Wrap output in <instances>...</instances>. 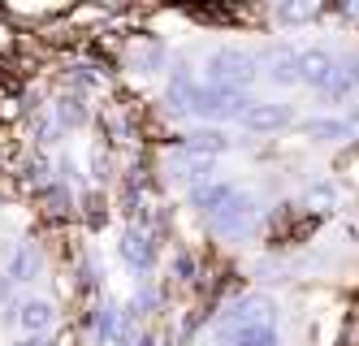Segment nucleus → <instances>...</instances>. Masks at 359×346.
Returning <instances> with one entry per match:
<instances>
[{"label": "nucleus", "mask_w": 359, "mask_h": 346, "mask_svg": "<svg viewBox=\"0 0 359 346\" xmlns=\"http://www.w3.org/2000/svg\"><path fill=\"white\" fill-rule=\"evenodd\" d=\"M255 78H260V61H255V52L225 44V48H212L208 57H203V78H199V83L203 87H217V91H243V95H251Z\"/></svg>", "instance_id": "1"}, {"label": "nucleus", "mask_w": 359, "mask_h": 346, "mask_svg": "<svg viewBox=\"0 0 359 346\" xmlns=\"http://www.w3.org/2000/svg\"><path fill=\"white\" fill-rule=\"evenodd\" d=\"M260 212H264L260 199L238 186V191L229 195V199L212 212V217H203V221H208V234H212V238H243V234H251L255 225H260Z\"/></svg>", "instance_id": "2"}, {"label": "nucleus", "mask_w": 359, "mask_h": 346, "mask_svg": "<svg viewBox=\"0 0 359 346\" xmlns=\"http://www.w3.org/2000/svg\"><path fill=\"white\" fill-rule=\"evenodd\" d=\"M243 325H277V303L273 295H260V290H251V295H238L229 299L221 312H217V333L225 329H243Z\"/></svg>", "instance_id": "3"}, {"label": "nucleus", "mask_w": 359, "mask_h": 346, "mask_svg": "<svg viewBox=\"0 0 359 346\" xmlns=\"http://www.w3.org/2000/svg\"><path fill=\"white\" fill-rule=\"evenodd\" d=\"M251 104H255V95L217 91V87H203V83H199V91H195V100H191V117L208 121V126H217V121H238Z\"/></svg>", "instance_id": "4"}, {"label": "nucleus", "mask_w": 359, "mask_h": 346, "mask_svg": "<svg viewBox=\"0 0 359 346\" xmlns=\"http://www.w3.org/2000/svg\"><path fill=\"white\" fill-rule=\"evenodd\" d=\"M9 321L22 329V338H48L57 329V303L43 295H22L9 312Z\"/></svg>", "instance_id": "5"}, {"label": "nucleus", "mask_w": 359, "mask_h": 346, "mask_svg": "<svg viewBox=\"0 0 359 346\" xmlns=\"http://www.w3.org/2000/svg\"><path fill=\"white\" fill-rule=\"evenodd\" d=\"M260 78H269L273 87H299V61H303V48H294V44H269L260 57Z\"/></svg>", "instance_id": "6"}, {"label": "nucleus", "mask_w": 359, "mask_h": 346, "mask_svg": "<svg viewBox=\"0 0 359 346\" xmlns=\"http://www.w3.org/2000/svg\"><path fill=\"white\" fill-rule=\"evenodd\" d=\"M117 255L126 260V269H130L135 277H147L151 269H156V234L139 229V225H126L121 243H117Z\"/></svg>", "instance_id": "7"}, {"label": "nucleus", "mask_w": 359, "mask_h": 346, "mask_svg": "<svg viewBox=\"0 0 359 346\" xmlns=\"http://www.w3.org/2000/svg\"><path fill=\"white\" fill-rule=\"evenodd\" d=\"M247 135H277V130L294 126V104H277V100H255L251 109L238 117Z\"/></svg>", "instance_id": "8"}, {"label": "nucleus", "mask_w": 359, "mask_h": 346, "mask_svg": "<svg viewBox=\"0 0 359 346\" xmlns=\"http://www.w3.org/2000/svg\"><path fill=\"white\" fill-rule=\"evenodd\" d=\"M195 91H199V78H195V69H191L187 61H177V65L169 69V83H165V109H169L173 117L191 113V100H195Z\"/></svg>", "instance_id": "9"}, {"label": "nucleus", "mask_w": 359, "mask_h": 346, "mask_svg": "<svg viewBox=\"0 0 359 346\" xmlns=\"http://www.w3.org/2000/svg\"><path fill=\"white\" fill-rule=\"evenodd\" d=\"M126 57H130V65L139 74H156L169 65V44L156 35H130L126 39Z\"/></svg>", "instance_id": "10"}, {"label": "nucleus", "mask_w": 359, "mask_h": 346, "mask_svg": "<svg viewBox=\"0 0 359 346\" xmlns=\"http://www.w3.org/2000/svg\"><path fill=\"white\" fill-rule=\"evenodd\" d=\"M333 69H338V57L329 48H303V61H299V83L312 87V91H325Z\"/></svg>", "instance_id": "11"}, {"label": "nucleus", "mask_w": 359, "mask_h": 346, "mask_svg": "<svg viewBox=\"0 0 359 346\" xmlns=\"http://www.w3.org/2000/svg\"><path fill=\"white\" fill-rule=\"evenodd\" d=\"M39 273H43V251H39V243H18L9 251V260H5V277L13 286H31Z\"/></svg>", "instance_id": "12"}, {"label": "nucleus", "mask_w": 359, "mask_h": 346, "mask_svg": "<svg viewBox=\"0 0 359 346\" xmlns=\"http://www.w3.org/2000/svg\"><path fill=\"white\" fill-rule=\"evenodd\" d=\"M87 325H91V342L95 346H113L117 333H121V307L109 303V299H95L91 312H87Z\"/></svg>", "instance_id": "13"}, {"label": "nucleus", "mask_w": 359, "mask_h": 346, "mask_svg": "<svg viewBox=\"0 0 359 346\" xmlns=\"http://www.w3.org/2000/svg\"><path fill=\"white\" fill-rule=\"evenodd\" d=\"M238 191V182H225V178H208V182H199V186H191L187 191V199H191V208L199 212V217H212V212Z\"/></svg>", "instance_id": "14"}, {"label": "nucleus", "mask_w": 359, "mask_h": 346, "mask_svg": "<svg viewBox=\"0 0 359 346\" xmlns=\"http://www.w3.org/2000/svg\"><path fill=\"white\" fill-rule=\"evenodd\" d=\"M57 117V126L61 130H83L95 113H91V100L87 95H79V91H61L57 100H53V109H48Z\"/></svg>", "instance_id": "15"}, {"label": "nucleus", "mask_w": 359, "mask_h": 346, "mask_svg": "<svg viewBox=\"0 0 359 346\" xmlns=\"http://www.w3.org/2000/svg\"><path fill=\"white\" fill-rule=\"evenodd\" d=\"M177 147L191 152V156H208V161H217L221 152L234 147V139H229L221 126H208V130H191V135H182V143H177Z\"/></svg>", "instance_id": "16"}, {"label": "nucleus", "mask_w": 359, "mask_h": 346, "mask_svg": "<svg viewBox=\"0 0 359 346\" xmlns=\"http://www.w3.org/2000/svg\"><path fill=\"white\" fill-rule=\"evenodd\" d=\"M225 346H281L277 325H243V329H225L217 333Z\"/></svg>", "instance_id": "17"}, {"label": "nucleus", "mask_w": 359, "mask_h": 346, "mask_svg": "<svg viewBox=\"0 0 359 346\" xmlns=\"http://www.w3.org/2000/svg\"><path fill=\"white\" fill-rule=\"evenodd\" d=\"M303 139H312V143H346L351 139V130L342 117H312V121H303Z\"/></svg>", "instance_id": "18"}, {"label": "nucleus", "mask_w": 359, "mask_h": 346, "mask_svg": "<svg viewBox=\"0 0 359 346\" xmlns=\"http://www.w3.org/2000/svg\"><path fill=\"white\" fill-rule=\"evenodd\" d=\"M320 13H325V5H316V0H290V5L273 9V22L277 26H307V22H316Z\"/></svg>", "instance_id": "19"}, {"label": "nucleus", "mask_w": 359, "mask_h": 346, "mask_svg": "<svg viewBox=\"0 0 359 346\" xmlns=\"http://www.w3.org/2000/svg\"><path fill=\"white\" fill-rule=\"evenodd\" d=\"M104 182H113V152L104 139L91 143V161H87V186H95V191H104Z\"/></svg>", "instance_id": "20"}, {"label": "nucleus", "mask_w": 359, "mask_h": 346, "mask_svg": "<svg viewBox=\"0 0 359 346\" xmlns=\"http://www.w3.org/2000/svg\"><path fill=\"white\" fill-rule=\"evenodd\" d=\"M83 208V217H87V225L91 229H104V221H109V204H104V191H95V186H83L79 191V199H74Z\"/></svg>", "instance_id": "21"}, {"label": "nucleus", "mask_w": 359, "mask_h": 346, "mask_svg": "<svg viewBox=\"0 0 359 346\" xmlns=\"http://www.w3.org/2000/svg\"><path fill=\"white\" fill-rule=\"evenodd\" d=\"M22 182H27V186H35L39 195L48 191V186H53V161H48V156H43L39 147L27 156V165H22Z\"/></svg>", "instance_id": "22"}, {"label": "nucleus", "mask_w": 359, "mask_h": 346, "mask_svg": "<svg viewBox=\"0 0 359 346\" xmlns=\"http://www.w3.org/2000/svg\"><path fill=\"white\" fill-rule=\"evenodd\" d=\"M342 208V191L333 182H316L312 191H307V212L312 217H325V212H338Z\"/></svg>", "instance_id": "23"}, {"label": "nucleus", "mask_w": 359, "mask_h": 346, "mask_svg": "<svg viewBox=\"0 0 359 346\" xmlns=\"http://www.w3.org/2000/svg\"><path fill=\"white\" fill-rule=\"evenodd\" d=\"M169 281L173 286H195L199 281V255L195 251H173V260H169Z\"/></svg>", "instance_id": "24"}, {"label": "nucleus", "mask_w": 359, "mask_h": 346, "mask_svg": "<svg viewBox=\"0 0 359 346\" xmlns=\"http://www.w3.org/2000/svg\"><path fill=\"white\" fill-rule=\"evenodd\" d=\"M355 91V74H351V65L346 61H338V69H333V78H329V87L320 91L325 100H346Z\"/></svg>", "instance_id": "25"}, {"label": "nucleus", "mask_w": 359, "mask_h": 346, "mask_svg": "<svg viewBox=\"0 0 359 346\" xmlns=\"http://www.w3.org/2000/svg\"><path fill=\"white\" fill-rule=\"evenodd\" d=\"M18 26L13 22H5V18H0V61H9L13 57V52H18Z\"/></svg>", "instance_id": "26"}, {"label": "nucleus", "mask_w": 359, "mask_h": 346, "mask_svg": "<svg viewBox=\"0 0 359 346\" xmlns=\"http://www.w3.org/2000/svg\"><path fill=\"white\" fill-rule=\"evenodd\" d=\"M9 346H57L53 338H18V342H9Z\"/></svg>", "instance_id": "27"}, {"label": "nucleus", "mask_w": 359, "mask_h": 346, "mask_svg": "<svg viewBox=\"0 0 359 346\" xmlns=\"http://www.w3.org/2000/svg\"><path fill=\"white\" fill-rule=\"evenodd\" d=\"M333 13H338V18H346V22H359V5H338Z\"/></svg>", "instance_id": "28"}, {"label": "nucleus", "mask_w": 359, "mask_h": 346, "mask_svg": "<svg viewBox=\"0 0 359 346\" xmlns=\"http://www.w3.org/2000/svg\"><path fill=\"white\" fill-rule=\"evenodd\" d=\"M9 295H13V281L5 277V269H0V303H9Z\"/></svg>", "instance_id": "29"}]
</instances>
